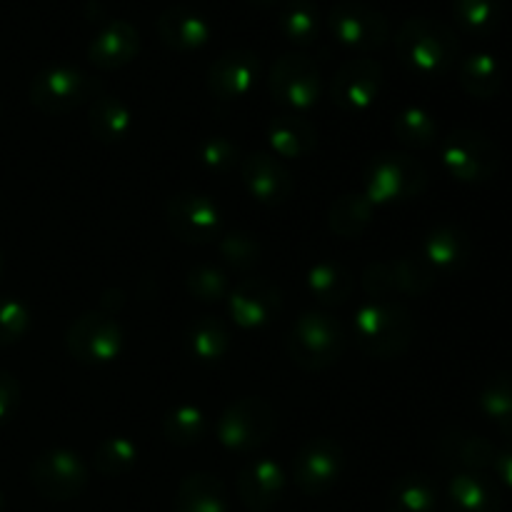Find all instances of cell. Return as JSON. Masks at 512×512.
Listing matches in <instances>:
<instances>
[{
    "label": "cell",
    "mask_w": 512,
    "mask_h": 512,
    "mask_svg": "<svg viewBox=\"0 0 512 512\" xmlns=\"http://www.w3.org/2000/svg\"><path fill=\"white\" fill-rule=\"evenodd\" d=\"M398 58L420 78H443L460 58V40L453 30L435 18L415 15L400 25L395 35Z\"/></svg>",
    "instance_id": "obj_1"
},
{
    "label": "cell",
    "mask_w": 512,
    "mask_h": 512,
    "mask_svg": "<svg viewBox=\"0 0 512 512\" xmlns=\"http://www.w3.org/2000/svg\"><path fill=\"white\" fill-rule=\"evenodd\" d=\"M353 325L360 350L370 358H398L413 340V315L393 300H368L358 308Z\"/></svg>",
    "instance_id": "obj_2"
},
{
    "label": "cell",
    "mask_w": 512,
    "mask_h": 512,
    "mask_svg": "<svg viewBox=\"0 0 512 512\" xmlns=\"http://www.w3.org/2000/svg\"><path fill=\"white\" fill-rule=\"evenodd\" d=\"M285 348H288L290 360L300 370L320 373L343 358L345 348H348V335H345L343 325L330 318L328 313L310 310L295 320Z\"/></svg>",
    "instance_id": "obj_3"
},
{
    "label": "cell",
    "mask_w": 512,
    "mask_h": 512,
    "mask_svg": "<svg viewBox=\"0 0 512 512\" xmlns=\"http://www.w3.org/2000/svg\"><path fill=\"white\" fill-rule=\"evenodd\" d=\"M428 170L408 153H380L365 165V198L373 205L408 203L428 188Z\"/></svg>",
    "instance_id": "obj_4"
},
{
    "label": "cell",
    "mask_w": 512,
    "mask_h": 512,
    "mask_svg": "<svg viewBox=\"0 0 512 512\" xmlns=\"http://www.w3.org/2000/svg\"><path fill=\"white\" fill-rule=\"evenodd\" d=\"M103 93V83L73 65H50L40 70L28 88L30 103L45 115H65L78 105L93 103Z\"/></svg>",
    "instance_id": "obj_5"
},
{
    "label": "cell",
    "mask_w": 512,
    "mask_h": 512,
    "mask_svg": "<svg viewBox=\"0 0 512 512\" xmlns=\"http://www.w3.org/2000/svg\"><path fill=\"white\" fill-rule=\"evenodd\" d=\"M443 165L460 183H488L500 170V148L478 128H455L443 140Z\"/></svg>",
    "instance_id": "obj_6"
},
{
    "label": "cell",
    "mask_w": 512,
    "mask_h": 512,
    "mask_svg": "<svg viewBox=\"0 0 512 512\" xmlns=\"http://www.w3.org/2000/svg\"><path fill=\"white\" fill-rule=\"evenodd\" d=\"M275 430V410L263 398H240L220 415L218 440L233 453L263 448Z\"/></svg>",
    "instance_id": "obj_7"
},
{
    "label": "cell",
    "mask_w": 512,
    "mask_h": 512,
    "mask_svg": "<svg viewBox=\"0 0 512 512\" xmlns=\"http://www.w3.org/2000/svg\"><path fill=\"white\" fill-rule=\"evenodd\" d=\"M268 88L280 105L293 113H305L320 100V70L315 60L303 53H285L270 68Z\"/></svg>",
    "instance_id": "obj_8"
},
{
    "label": "cell",
    "mask_w": 512,
    "mask_h": 512,
    "mask_svg": "<svg viewBox=\"0 0 512 512\" xmlns=\"http://www.w3.org/2000/svg\"><path fill=\"white\" fill-rule=\"evenodd\" d=\"M65 348L83 365L110 363L123 350V328L113 315L93 310L70 325L65 333Z\"/></svg>",
    "instance_id": "obj_9"
},
{
    "label": "cell",
    "mask_w": 512,
    "mask_h": 512,
    "mask_svg": "<svg viewBox=\"0 0 512 512\" xmlns=\"http://www.w3.org/2000/svg\"><path fill=\"white\" fill-rule=\"evenodd\" d=\"M30 483L45 500L68 503L88 488V468L73 450H48L30 465Z\"/></svg>",
    "instance_id": "obj_10"
},
{
    "label": "cell",
    "mask_w": 512,
    "mask_h": 512,
    "mask_svg": "<svg viewBox=\"0 0 512 512\" xmlns=\"http://www.w3.org/2000/svg\"><path fill=\"white\" fill-rule=\"evenodd\" d=\"M335 40L350 50H380L390 40V23L378 8L360 0H340L328 15Z\"/></svg>",
    "instance_id": "obj_11"
},
{
    "label": "cell",
    "mask_w": 512,
    "mask_h": 512,
    "mask_svg": "<svg viewBox=\"0 0 512 512\" xmlns=\"http://www.w3.org/2000/svg\"><path fill=\"white\" fill-rule=\"evenodd\" d=\"M165 223L180 243L210 245L223 238V215L205 195H173L165 203Z\"/></svg>",
    "instance_id": "obj_12"
},
{
    "label": "cell",
    "mask_w": 512,
    "mask_h": 512,
    "mask_svg": "<svg viewBox=\"0 0 512 512\" xmlns=\"http://www.w3.org/2000/svg\"><path fill=\"white\" fill-rule=\"evenodd\" d=\"M345 468L343 445L333 438H313L293 460V480L308 498H320L335 488Z\"/></svg>",
    "instance_id": "obj_13"
},
{
    "label": "cell",
    "mask_w": 512,
    "mask_h": 512,
    "mask_svg": "<svg viewBox=\"0 0 512 512\" xmlns=\"http://www.w3.org/2000/svg\"><path fill=\"white\" fill-rule=\"evenodd\" d=\"M385 83V70L373 58L348 60L330 80V100L338 110L350 115L365 113L378 100Z\"/></svg>",
    "instance_id": "obj_14"
},
{
    "label": "cell",
    "mask_w": 512,
    "mask_h": 512,
    "mask_svg": "<svg viewBox=\"0 0 512 512\" xmlns=\"http://www.w3.org/2000/svg\"><path fill=\"white\" fill-rule=\"evenodd\" d=\"M228 310L243 330L265 328L283 310V290L273 280L248 278L228 295Z\"/></svg>",
    "instance_id": "obj_15"
},
{
    "label": "cell",
    "mask_w": 512,
    "mask_h": 512,
    "mask_svg": "<svg viewBox=\"0 0 512 512\" xmlns=\"http://www.w3.org/2000/svg\"><path fill=\"white\" fill-rule=\"evenodd\" d=\"M240 178L258 203L283 205L293 195V175L278 158L268 153H250L240 160Z\"/></svg>",
    "instance_id": "obj_16"
},
{
    "label": "cell",
    "mask_w": 512,
    "mask_h": 512,
    "mask_svg": "<svg viewBox=\"0 0 512 512\" xmlns=\"http://www.w3.org/2000/svg\"><path fill=\"white\" fill-rule=\"evenodd\" d=\"M260 73V60L253 50H225L208 70V90L218 100H238L253 90Z\"/></svg>",
    "instance_id": "obj_17"
},
{
    "label": "cell",
    "mask_w": 512,
    "mask_h": 512,
    "mask_svg": "<svg viewBox=\"0 0 512 512\" xmlns=\"http://www.w3.org/2000/svg\"><path fill=\"white\" fill-rule=\"evenodd\" d=\"M285 473L273 460H253L238 473V495L250 512H268L285 493Z\"/></svg>",
    "instance_id": "obj_18"
},
{
    "label": "cell",
    "mask_w": 512,
    "mask_h": 512,
    "mask_svg": "<svg viewBox=\"0 0 512 512\" xmlns=\"http://www.w3.org/2000/svg\"><path fill=\"white\" fill-rule=\"evenodd\" d=\"M140 53V33L128 20H110L88 45V60L100 70L125 68Z\"/></svg>",
    "instance_id": "obj_19"
},
{
    "label": "cell",
    "mask_w": 512,
    "mask_h": 512,
    "mask_svg": "<svg viewBox=\"0 0 512 512\" xmlns=\"http://www.w3.org/2000/svg\"><path fill=\"white\" fill-rule=\"evenodd\" d=\"M470 253H473V245L465 230L455 225H438L425 235L420 258L435 275H453L468 265Z\"/></svg>",
    "instance_id": "obj_20"
},
{
    "label": "cell",
    "mask_w": 512,
    "mask_h": 512,
    "mask_svg": "<svg viewBox=\"0 0 512 512\" xmlns=\"http://www.w3.org/2000/svg\"><path fill=\"white\" fill-rule=\"evenodd\" d=\"M158 35L175 53H195L210 43V23L185 5L165 8L158 18Z\"/></svg>",
    "instance_id": "obj_21"
},
{
    "label": "cell",
    "mask_w": 512,
    "mask_h": 512,
    "mask_svg": "<svg viewBox=\"0 0 512 512\" xmlns=\"http://www.w3.org/2000/svg\"><path fill=\"white\" fill-rule=\"evenodd\" d=\"M268 143L280 158H308L318 145V130L308 118L298 113L278 115L268 125Z\"/></svg>",
    "instance_id": "obj_22"
},
{
    "label": "cell",
    "mask_w": 512,
    "mask_h": 512,
    "mask_svg": "<svg viewBox=\"0 0 512 512\" xmlns=\"http://www.w3.org/2000/svg\"><path fill=\"white\" fill-rule=\"evenodd\" d=\"M448 512H503V498L485 475L463 470L448 485Z\"/></svg>",
    "instance_id": "obj_23"
},
{
    "label": "cell",
    "mask_w": 512,
    "mask_h": 512,
    "mask_svg": "<svg viewBox=\"0 0 512 512\" xmlns=\"http://www.w3.org/2000/svg\"><path fill=\"white\" fill-rule=\"evenodd\" d=\"M175 512H228L223 480L210 473H190L178 485Z\"/></svg>",
    "instance_id": "obj_24"
},
{
    "label": "cell",
    "mask_w": 512,
    "mask_h": 512,
    "mask_svg": "<svg viewBox=\"0 0 512 512\" xmlns=\"http://www.w3.org/2000/svg\"><path fill=\"white\" fill-rule=\"evenodd\" d=\"M88 128L100 143H120L133 130V113L115 95H98L88 108Z\"/></svg>",
    "instance_id": "obj_25"
},
{
    "label": "cell",
    "mask_w": 512,
    "mask_h": 512,
    "mask_svg": "<svg viewBox=\"0 0 512 512\" xmlns=\"http://www.w3.org/2000/svg\"><path fill=\"white\" fill-rule=\"evenodd\" d=\"M438 485L423 473H408L390 485L385 495V512H435Z\"/></svg>",
    "instance_id": "obj_26"
},
{
    "label": "cell",
    "mask_w": 512,
    "mask_h": 512,
    "mask_svg": "<svg viewBox=\"0 0 512 512\" xmlns=\"http://www.w3.org/2000/svg\"><path fill=\"white\" fill-rule=\"evenodd\" d=\"M458 83L478 100H493L503 88V65L490 53H473L460 63Z\"/></svg>",
    "instance_id": "obj_27"
},
{
    "label": "cell",
    "mask_w": 512,
    "mask_h": 512,
    "mask_svg": "<svg viewBox=\"0 0 512 512\" xmlns=\"http://www.w3.org/2000/svg\"><path fill=\"white\" fill-rule=\"evenodd\" d=\"M355 280L350 275V270L345 265L333 263V260H325V263H318L310 268L308 273V290L320 305H328V308H335V305L348 303V298L353 295Z\"/></svg>",
    "instance_id": "obj_28"
},
{
    "label": "cell",
    "mask_w": 512,
    "mask_h": 512,
    "mask_svg": "<svg viewBox=\"0 0 512 512\" xmlns=\"http://www.w3.org/2000/svg\"><path fill=\"white\" fill-rule=\"evenodd\" d=\"M375 205L365 198L363 193L340 195L333 205H330L328 225L335 235L345 240H355L365 233V228L373 220Z\"/></svg>",
    "instance_id": "obj_29"
},
{
    "label": "cell",
    "mask_w": 512,
    "mask_h": 512,
    "mask_svg": "<svg viewBox=\"0 0 512 512\" xmlns=\"http://www.w3.org/2000/svg\"><path fill=\"white\" fill-rule=\"evenodd\" d=\"M190 353L203 363H218L230 350V333L223 320L213 315H203L188 330Z\"/></svg>",
    "instance_id": "obj_30"
},
{
    "label": "cell",
    "mask_w": 512,
    "mask_h": 512,
    "mask_svg": "<svg viewBox=\"0 0 512 512\" xmlns=\"http://www.w3.org/2000/svg\"><path fill=\"white\" fill-rule=\"evenodd\" d=\"M443 455L453 463L463 465L465 473H483V470L493 468L498 450L488 443V440L478 438V435H460L453 433L443 438Z\"/></svg>",
    "instance_id": "obj_31"
},
{
    "label": "cell",
    "mask_w": 512,
    "mask_h": 512,
    "mask_svg": "<svg viewBox=\"0 0 512 512\" xmlns=\"http://www.w3.org/2000/svg\"><path fill=\"white\" fill-rule=\"evenodd\" d=\"M393 133L398 143L413 150L433 148L438 143V123L428 110L418 108V105H408L395 115Z\"/></svg>",
    "instance_id": "obj_32"
},
{
    "label": "cell",
    "mask_w": 512,
    "mask_h": 512,
    "mask_svg": "<svg viewBox=\"0 0 512 512\" xmlns=\"http://www.w3.org/2000/svg\"><path fill=\"white\" fill-rule=\"evenodd\" d=\"M505 0H453L455 23L470 35H490L500 28Z\"/></svg>",
    "instance_id": "obj_33"
},
{
    "label": "cell",
    "mask_w": 512,
    "mask_h": 512,
    "mask_svg": "<svg viewBox=\"0 0 512 512\" xmlns=\"http://www.w3.org/2000/svg\"><path fill=\"white\" fill-rule=\"evenodd\" d=\"M280 33L288 43L300 45H313L320 33V18L318 10L310 0H288L285 8L280 10Z\"/></svg>",
    "instance_id": "obj_34"
},
{
    "label": "cell",
    "mask_w": 512,
    "mask_h": 512,
    "mask_svg": "<svg viewBox=\"0 0 512 512\" xmlns=\"http://www.w3.org/2000/svg\"><path fill=\"white\" fill-rule=\"evenodd\" d=\"M208 430V420L198 405L183 403L178 408L170 410L163 420V433L178 448H190V445L200 443Z\"/></svg>",
    "instance_id": "obj_35"
},
{
    "label": "cell",
    "mask_w": 512,
    "mask_h": 512,
    "mask_svg": "<svg viewBox=\"0 0 512 512\" xmlns=\"http://www.w3.org/2000/svg\"><path fill=\"white\" fill-rule=\"evenodd\" d=\"M138 463V445L130 438H108L95 448L93 465L100 475L105 478H120V475L130 473Z\"/></svg>",
    "instance_id": "obj_36"
},
{
    "label": "cell",
    "mask_w": 512,
    "mask_h": 512,
    "mask_svg": "<svg viewBox=\"0 0 512 512\" xmlns=\"http://www.w3.org/2000/svg\"><path fill=\"white\" fill-rule=\"evenodd\" d=\"M480 410L500 433L512 438V375H498L480 393Z\"/></svg>",
    "instance_id": "obj_37"
},
{
    "label": "cell",
    "mask_w": 512,
    "mask_h": 512,
    "mask_svg": "<svg viewBox=\"0 0 512 512\" xmlns=\"http://www.w3.org/2000/svg\"><path fill=\"white\" fill-rule=\"evenodd\" d=\"M390 265H393L395 290H400V293L420 298L435 285V273L418 255H403V258L393 260Z\"/></svg>",
    "instance_id": "obj_38"
},
{
    "label": "cell",
    "mask_w": 512,
    "mask_h": 512,
    "mask_svg": "<svg viewBox=\"0 0 512 512\" xmlns=\"http://www.w3.org/2000/svg\"><path fill=\"white\" fill-rule=\"evenodd\" d=\"M185 290L200 303H218L230 295V283L228 275L215 265H198L185 278Z\"/></svg>",
    "instance_id": "obj_39"
},
{
    "label": "cell",
    "mask_w": 512,
    "mask_h": 512,
    "mask_svg": "<svg viewBox=\"0 0 512 512\" xmlns=\"http://www.w3.org/2000/svg\"><path fill=\"white\" fill-rule=\"evenodd\" d=\"M218 250L220 258H223L230 268L238 270H253L255 265H260V260H263V248H260V243L253 235L243 233V230L223 235V238L218 240Z\"/></svg>",
    "instance_id": "obj_40"
},
{
    "label": "cell",
    "mask_w": 512,
    "mask_h": 512,
    "mask_svg": "<svg viewBox=\"0 0 512 512\" xmlns=\"http://www.w3.org/2000/svg\"><path fill=\"white\" fill-rule=\"evenodd\" d=\"M200 163L215 175H228L240 165V148L223 135H213L200 145Z\"/></svg>",
    "instance_id": "obj_41"
},
{
    "label": "cell",
    "mask_w": 512,
    "mask_h": 512,
    "mask_svg": "<svg viewBox=\"0 0 512 512\" xmlns=\"http://www.w3.org/2000/svg\"><path fill=\"white\" fill-rule=\"evenodd\" d=\"M30 330L28 305L15 298H0V348L15 345Z\"/></svg>",
    "instance_id": "obj_42"
},
{
    "label": "cell",
    "mask_w": 512,
    "mask_h": 512,
    "mask_svg": "<svg viewBox=\"0 0 512 512\" xmlns=\"http://www.w3.org/2000/svg\"><path fill=\"white\" fill-rule=\"evenodd\" d=\"M363 290L370 300H388V295L395 293L393 265L370 263L363 270Z\"/></svg>",
    "instance_id": "obj_43"
},
{
    "label": "cell",
    "mask_w": 512,
    "mask_h": 512,
    "mask_svg": "<svg viewBox=\"0 0 512 512\" xmlns=\"http://www.w3.org/2000/svg\"><path fill=\"white\" fill-rule=\"evenodd\" d=\"M20 405V383L13 373L0 368V425L8 423Z\"/></svg>",
    "instance_id": "obj_44"
},
{
    "label": "cell",
    "mask_w": 512,
    "mask_h": 512,
    "mask_svg": "<svg viewBox=\"0 0 512 512\" xmlns=\"http://www.w3.org/2000/svg\"><path fill=\"white\" fill-rule=\"evenodd\" d=\"M493 468L498 473V478L512 490V440L503 450H498V458H495Z\"/></svg>",
    "instance_id": "obj_45"
},
{
    "label": "cell",
    "mask_w": 512,
    "mask_h": 512,
    "mask_svg": "<svg viewBox=\"0 0 512 512\" xmlns=\"http://www.w3.org/2000/svg\"><path fill=\"white\" fill-rule=\"evenodd\" d=\"M248 3H253V5H258V8H270V5H275V3H280V0H248Z\"/></svg>",
    "instance_id": "obj_46"
},
{
    "label": "cell",
    "mask_w": 512,
    "mask_h": 512,
    "mask_svg": "<svg viewBox=\"0 0 512 512\" xmlns=\"http://www.w3.org/2000/svg\"><path fill=\"white\" fill-rule=\"evenodd\" d=\"M3 508H5V498H3V493H0V512H3Z\"/></svg>",
    "instance_id": "obj_47"
},
{
    "label": "cell",
    "mask_w": 512,
    "mask_h": 512,
    "mask_svg": "<svg viewBox=\"0 0 512 512\" xmlns=\"http://www.w3.org/2000/svg\"><path fill=\"white\" fill-rule=\"evenodd\" d=\"M0 280H3V258H0Z\"/></svg>",
    "instance_id": "obj_48"
}]
</instances>
